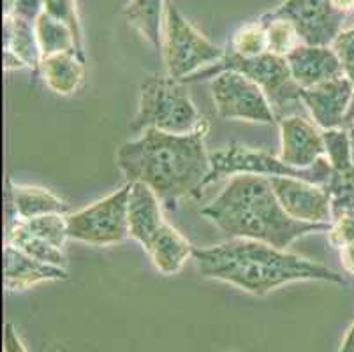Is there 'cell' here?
Listing matches in <instances>:
<instances>
[{
  "mask_svg": "<svg viewBox=\"0 0 354 352\" xmlns=\"http://www.w3.org/2000/svg\"><path fill=\"white\" fill-rule=\"evenodd\" d=\"M353 125H354V102H353V106H351V111H349V115H347L346 127H353Z\"/></svg>",
  "mask_w": 354,
  "mask_h": 352,
  "instance_id": "38",
  "label": "cell"
},
{
  "mask_svg": "<svg viewBox=\"0 0 354 352\" xmlns=\"http://www.w3.org/2000/svg\"><path fill=\"white\" fill-rule=\"evenodd\" d=\"M324 150H326V160L330 163L333 173H344L349 171L354 164V148L351 129L339 127L323 131Z\"/></svg>",
  "mask_w": 354,
  "mask_h": 352,
  "instance_id": "24",
  "label": "cell"
},
{
  "mask_svg": "<svg viewBox=\"0 0 354 352\" xmlns=\"http://www.w3.org/2000/svg\"><path fill=\"white\" fill-rule=\"evenodd\" d=\"M185 83L166 76L147 77L141 85L136 115L131 120V131L143 132L159 129L171 134H189L203 124Z\"/></svg>",
  "mask_w": 354,
  "mask_h": 352,
  "instance_id": "4",
  "label": "cell"
},
{
  "mask_svg": "<svg viewBox=\"0 0 354 352\" xmlns=\"http://www.w3.org/2000/svg\"><path fill=\"white\" fill-rule=\"evenodd\" d=\"M351 129L354 148V125ZM328 192L331 198V210H333V221L354 213V164L349 171L344 173H333L330 183H328Z\"/></svg>",
  "mask_w": 354,
  "mask_h": 352,
  "instance_id": "25",
  "label": "cell"
},
{
  "mask_svg": "<svg viewBox=\"0 0 354 352\" xmlns=\"http://www.w3.org/2000/svg\"><path fill=\"white\" fill-rule=\"evenodd\" d=\"M171 2H173V0H166V4H171Z\"/></svg>",
  "mask_w": 354,
  "mask_h": 352,
  "instance_id": "39",
  "label": "cell"
},
{
  "mask_svg": "<svg viewBox=\"0 0 354 352\" xmlns=\"http://www.w3.org/2000/svg\"><path fill=\"white\" fill-rule=\"evenodd\" d=\"M4 50L21 58L25 66L34 71V74H39L43 53L32 21L16 16H4Z\"/></svg>",
  "mask_w": 354,
  "mask_h": 352,
  "instance_id": "21",
  "label": "cell"
},
{
  "mask_svg": "<svg viewBox=\"0 0 354 352\" xmlns=\"http://www.w3.org/2000/svg\"><path fill=\"white\" fill-rule=\"evenodd\" d=\"M69 280L66 268L32 259L12 245H4V287L8 290H25L41 282Z\"/></svg>",
  "mask_w": 354,
  "mask_h": 352,
  "instance_id": "16",
  "label": "cell"
},
{
  "mask_svg": "<svg viewBox=\"0 0 354 352\" xmlns=\"http://www.w3.org/2000/svg\"><path fill=\"white\" fill-rule=\"evenodd\" d=\"M333 2V6L337 9H340L342 12H351L354 11V0H331Z\"/></svg>",
  "mask_w": 354,
  "mask_h": 352,
  "instance_id": "37",
  "label": "cell"
},
{
  "mask_svg": "<svg viewBox=\"0 0 354 352\" xmlns=\"http://www.w3.org/2000/svg\"><path fill=\"white\" fill-rule=\"evenodd\" d=\"M34 27L43 58L76 48V41H74L71 28L59 19L51 18L46 12H43L39 18L35 19Z\"/></svg>",
  "mask_w": 354,
  "mask_h": 352,
  "instance_id": "23",
  "label": "cell"
},
{
  "mask_svg": "<svg viewBox=\"0 0 354 352\" xmlns=\"http://www.w3.org/2000/svg\"><path fill=\"white\" fill-rule=\"evenodd\" d=\"M25 64L21 58L16 57L15 53H11V51H6L4 50V69L6 71H21L25 69Z\"/></svg>",
  "mask_w": 354,
  "mask_h": 352,
  "instance_id": "35",
  "label": "cell"
},
{
  "mask_svg": "<svg viewBox=\"0 0 354 352\" xmlns=\"http://www.w3.org/2000/svg\"><path fill=\"white\" fill-rule=\"evenodd\" d=\"M205 219L230 238H245L286 248L310 232H328L331 224L296 221L282 208L270 178L254 174L231 176L226 189L201 210Z\"/></svg>",
  "mask_w": 354,
  "mask_h": 352,
  "instance_id": "3",
  "label": "cell"
},
{
  "mask_svg": "<svg viewBox=\"0 0 354 352\" xmlns=\"http://www.w3.org/2000/svg\"><path fill=\"white\" fill-rule=\"evenodd\" d=\"M224 55L226 50L199 34L173 2L166 6L162 57L169 76L185 80L201 67L217 64Z\"/></svg>",
  "mask_w": 354,
  "mask_h": 352,
  "instance_id": "7",
  "label": "cell"
},
{
  "mask_svg": "<svg viewBox=\"0 0 354 352\" xmlns=\"http://www.w3.org/2000/svg\"><path fill=\"white\" fill-rule=\"evenodd\" d=\"M166 0H129L124 16L127 24L156 51H162Z\"/></svg>",
  "mask_w": 354,
  "mask_h": 352,
  "instance_id": "20",
  "label": "cell"
},
{
  "mask_svg": "<svg viewBox=\"0 0 354 352\" xmlns=\"http://www.w3.org/2000/svg\"><path fill=\"white\" fill-rule=\"evenodd\" d=\"M340 263L349 275H354V243L340 248Z\"/></svg>",
  "mask_w": 354,
  "mask_h": 352,
  "instance_id": "34",
  "label": "cell"
},
{
  "mask_svg": "<svg viewBox=\"0 0 354 352\" xmlns=\"http://www.w3.org/2000/svg\"><path fill=\"white\" fill-rule=\"evenodd\" d=\"M292 80L300 89H310L319 83L346 76L339 57L331 46H314L300 43L286 57Z\"/></svg>",
  "mask_w": 354,
  "mask_h": 352,
  "instance_id": "14",
  "label": "cell"
},
{
  "mask_svg": "<svg viewBox=\"0 0 354 352\" xmlns=\"http://www.w3.org/2000/svg\"><path fill=\"white\" fill-rule=\"evenodd\" d=\"M6 243L12 245L18 250L25 252L32 259L41 261V263L53 264V266L60 268L67 266V256L64 248L55 247L50 241L43 240L32 231H28L27 225L21 221L6 225Z\"/></svg>",
  "mask_w": 354,
  "mask_h": 352,
  "instance_id": "22",
  "label": "cell"
},
{
  "mask_svg": "<svg viewBox=\"0 0 354 352\" xmlns=\"http://www.w3.org/2000/svg\"><path fill=\"white\" fill-rule=\"evenodd\" d=\"M4 352H27L24 342L18 337L11 322H8L4 328Z\"/></svg>",
  "mask_w": 354,
  "mask_h": 352,
  "instance_id": "33",
  "label": "cell"
},
{
  "mask_svg": "<svg viewBox=\"0 0 354 352\" xmlns=\"http://www.w3.org/2000/svg\"><path fill=\"white\" fill-rule=\"evenodd\" d=\"M145 250L162 275H176L194 254L191 241L167 222L145 247Z\"/></svg>",
  "mask_w": 354,
  "mask_h": 352,
  "instance_id": "19",
  "label": "cell"
},
{
  "mask_svg": "<svg viewBox=\"0 0 354 352\" xmlns=\"http://www.w3.org/2000/svg\"><path fill=\"white\" fill-rule=\"evenodd\" d=\"M263 16L288 19L298 32L301 43L314 46H331L347 18L346 12L335 8L331 0H284Z\"/></svg>",
  "mask_w": 354,
  "mask_h": 352,
  "instance_id": "10",
  "label": "cell"
},
{
  "mask_svg": "<svg viewBox=\"0 0 354 352\" xmlns=\"http://www.w3.org/2000/svg\"><path fill=\"white\" fill-rule=\"evenodd\" d=\"M127 219L129 238L136 240L143 248L166 224L162 217V203L157 198V194L145 183H131Z\"/></svg>",
  "mask_w": 354,
  "mask_h": 352,
  "instance_id": "17",
  "label": "cell"
},
{
  "mask_svg": "<svg viewBox=\"0 0 354 352\" xmlns=\"http://www.w3.org/2000/svg\"><path fill=\"white\" fill-rule=\"evenodd\" d=\"M331 48L339 57L344 67V74L354 83V25L349 28H342L340 34L335 37Z\"/></svg>",
  "mask_w": 354,
  "mask_h": 352,
  "instance_id": "30",
  "label": "cell"
},
{
  "mask_svg": "<svg viewBox=\"0 0 354 352\" xmlns=\"http://www.w3.org/2000/svg\"><path fill=\"white\" fill-rule=\"evenodd\" d=\"M279 131H281L279 157L289 166L307 169L326 155L323 131L304 116H282L279 120Z\"/></svg>",
  "mask_w": 354,
  "mask_h": 352,
  "instance_id": "13",
  "label": "cell"
},
{
  "mask_svg": "<svg viewBox=\"0 0 354 352\" xmlns=\"http://www.w3.org/2000/svg\"><path fill=\"white\" fill-rule=\"evenodd\" d=\"M192 259L205 279L227 282L254 296H266L291 282L346 284L339 271L324 264L245 238L194 248Z\"/></svg>",
  "mask_w": 354,
  "mask_h": 352,
  "instance_id": "2",
  "label": "cell"
},
{
  "mask_svg": "<svg viewBox=\"0 0 354 352\" xmlns=\"http://www.w3.org/2000/svg\"><path fill=\"white\" fill-rule=\"evenodd\" d=\"M300 102H304L321 131L346 127L347 115L354 102V83L342 76L310 89H301Z\"/></svg>",
  "mask_w": 354,
  "mask_h": 352,
  "instance_id": "12",
  "label": "cell"
},
{
  "mask_svg": "<svg viewBox=\"0 0 354 352\" xmlns=\"http://www.w3.org/2000/svg\"><path fill=\"white\" fill-rule=\"evenodd\" d=\"M339 352H354V324L347 329L346 338L342 342V347Z\"/></svg>",
  "mask_w": 354,
  "mask_h": 352,
  "instance_id": "36",
  "label": "cell"
},
{
  "mask_svg": "<svg viewBox=\"0 0 354 352\" xmlns=\"http://www.w3.org/2000/svg\"><path fill=\"white\" fill-rule=\"evenodd\" d=\"M231 51L241 55V57H257L268 51V35H266V25L256 19L252 24L243 25L234 32L231 39Z\"/></svg>",
  "mask_w": 354,
  "mask_h": 352,
  "instance_id": "26",
  "label": "cell"
},
{
  "mask_svg": "<svg viewBox=\"0 0 354 352\" xmlns=\"http://www.w3.org/2000/svg\"><path fill=\"white\" fill-rule=\"evenodd\" d=\"M27 225L28 231L37 234L43 240L50 241L55 247L64 248L69 240V231H67V215L60 213H51L43 217L32 219V221H21Z\"/></svg>",
  "mask_w": 354,
  "mask_h": 352,
  "instance_id": "28",
  "label": "cell"
},
{
  "mask_svg": "<svg viewBox=\"0 0 354 352\" xmlns=\"http://www.w3.org/2000/svg\"><path fill=\"white\" fill-rule=\"evenodd\" d=\"M328 240L335 248H342L346 245L354 243V213L342 215L331 222V228L328 231Z\"/></svg>",
  "mask_w": 354,
  "mask_h": 352,
  "instance_id": "31",
  "label": "cell"
},
{
  "mask_svg": "<svg viewBox=\"0 0 354 352\" xmlns=\"http://www.w3.org/2000/svg\"><path fill=\"white\" fill-rule=\"evenodd\" d=\"M212 99L218 116L226 120H245L275 125L277 116L268 97L249 77L224 71L212 80Z\"/></svg>",
  "mask_w": 354,
  "mask_h": 352,
  "instance_id": "9",
  "label": "cell"
},
{
  "mask_svg": "<svg viewBox=\"0 0 354 352\" xmlns=\"http://www.w3.org/2000/svg\"><path fill=\"white\" fill-rule=\"evenodd\" d=\"M236 174H254V176H289V178H300L315 185L328 187L333 169L326 157L319 159L314 166L307 169L292 167L286 164L279 155H272L263 150L241 147V145H230V147L215 150L210 154V174L205 180V187L218 182L222 178H230Z\"/></svg>",
  "mask_w": 354,
  "mask_h": 352,
  "instance_id": "6",
  "label": "cell"
},
{
  "mask_svg": "<svg viewBox=\"0 0 354 352\" xmlns=\"http://www.w3.org/2000/svg\"><path fill=\"white\" fill-rule=\"evenodd\" d=\"M207 120L189 134L147 129L138 140L125 141L117 151V166L127 183L148 185L166 208L198 196L210 174V154L205 147Z\"/></svg>",
  "mask_w": 354,
  "mask_h": 352,
  "instance_id": "1",
  "label": "cell"
},
{
  "mask_svg": "<svg viewBox=\"0 0 354 352\" xmlns=\"http://www.w3.org/2000/svg\"><path fill=\"white\" fill-rule=\"evenodd\" d=\"M39 74L51 92L73 95L78 92L85 77V51L74 48L43 58Z\"/></svg>",
  "mask_w": 354,
  "mask_h": 352,
  "instance_id": "18",
  "label": "cell"
},
{
  "mask_svg": "<svg viewBox=\"0 0 354 352\" xmlns=\"http://www.w3.org/2000/svg\"><path fill=\"white\" fill-rule=\"evenodd\" d=\"M259 19L266 25L270 53L279 55V57H288L301 43L300 37H298V32L288 19L266 18V16H261Z\"/></svg>",
  "mask_w": 354,
  "mask_h": 352,
  "instance_id": "27",
  "label": "cell"
},
{
  "mask_svg": "<svg viewBox=\"0 0 354 352\" xmlns=\"http://www.w3.org/2000/svg\"><path fill=\"white\" fill-rule=\"evenodd\" d=\"M8 190H6V225L12 224L16 221H32V219L51 215V213H60L67 215L69 206L66 201L55 196L50 190L43 187L30 185H16L11 180H8Z\"/></svg>",
  "mask_w": 354,
  "mask_h": 352,
  "instance_id": "15",
  "label": "cell"
},
{
  "mask_svg": "<svg viewBox=\"0 0 354 352\" xmlns=\"http://www.w3.org/2000/svg\"><path fill=\"white\" fill-rule=\"evenodd\" d=\"M131 183L115 190L86 208L67 215L69 240L83 241L95 247L120 243L129 238L127 205Z\"/></svg>",
  "mask_w": 354,
  "mask_h": 352,
  "instance_id": "8",
  "label": "cell"
},
{
  "mask_svg": "<svg viewBox=\"0 0 354 352\" xmlns=\"http://www.w3.org/2000/svg\"><path fill=\"white\" fill-rule=\"evenodd\" d=\"M224 71H234L247 76L250 82L256 83L268 97L273 111H281L284 106L291 102H300V85L292 80L291 69L286 57H279L270 51L257 57H241L234 51L226 50V55L214 66L201 69L182 80L183 83H196L218 76Z\"/></svg>",
  "mask_w": 354,
  "mask_h": 352,
  "instance_id": "5",
  "label": "cell"
},
{
  "mask_svg": "<svg viewBox=\"0 0 354 352\" xmlns=\"http://www.w3.org/2000/svg\"><path fill=\"white\" fill-rule=\"evenodd\" d=\"M43 12V0H4V16H16L35 24Z\"/></svg>",
  "mask_w": 354,
  "mask_h": 352,
  "instance_id": "32",
  "label": "cell"
},
{
  "mask_svg": "<svg viewBox=\"0 0 354 352\" xmlns=\"http://www.w3.org/2000/svg\"><path fill=\"white\" fill-rule=\"evenodd\" d=\"M44 12L51 18L59 19L64 25L71 28L76 41V48L83 51V28L80 21L78 9H76V0H43Z\"/></svg>",
  "mask_w": 354,
  "mask_h": 352,
  "instance_id": "29",
  "label": "cell"
},
{
  "mask_svg": "<svg viewBox=\"0 0 354 352\" xmlns=\"http://www.w3.org/2000/svg\"><path fill=\"white\" fill-rule=\"evenodd\" d=\"M270 183L282 208L292 219L310 224L333 222L331 198L326 187L289 176H273Z\"/></svg>",
  "mask_w": 354,
  "mask_h": 352,
  "instance_id": "11",
  "label": "cell"
}]
</instances>
